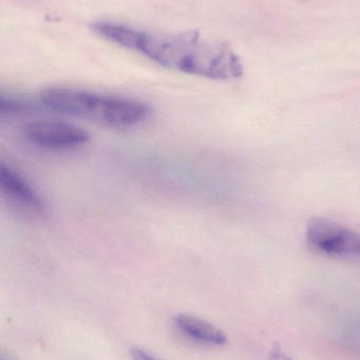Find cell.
I'll list each match as a JSON object with an SVG mask.
<instances>
[{
  "mask_svg": "<svg viewBox=\"0 0 360 360\" xmlns=\"http://www.w3.org/2000/svg\"><path fill=\"white\" fill-rule=\"evenodd\" d=\"M90 27L103 39L139 53L167 69L213 80L243 75L242 63L230 48L203 40L196 31L149 33L106 21L91 23Z\"/></svg>",
  "mask_w": 360,
  "mask_h": 360,
  "instance_id": "obj_1",
  "label": "cell"
},
{
  "mask_svg": "<svg viewBox=\"0 0 360 360\" xmlns=\"http://www.w3.org/2000/svg\"><path fill=\"white\" fill-rule=\"evenodd\" d=\"M40 101L57 113L92 120L111 128L137 126L151 114L150 105L137 99L80 89H46L40 94Z\"/></svg>",
  "mask_w": 360,
  "mask_h": 360,
  "instance_id": "obj_2",
  "label": "cell"
},
{
  "mask_svg": "<svg viewBox=\"0 0 360 360\" xmlns=\"http://www.w3.org/2000/svg\"><path fill=\"white\" fill-rule=\"evenodd\" d=\"M306 240L315 253L325 257L360 262V233L325 218H313Z\"/></svg>",
  "mask_w": 360,
  "mask_h": 360,
  "instance_id": "obj_3",
  "label": "cell"
},
{
  "mask_svg": "<svg viewBox=\"0 0 360 360\" xmlns=\"http://www.w3.org/2000/svg\"><path fill=\"white\" fill-rule=\"evenodd\" d=\"M23 132L30 143L50 150L75 149L86 145L90 139L84 129L52 120L31 122L23 128Z\"/></svg>",
  "mask_w": 360,
  "mask_h": 360,
  "instance_id": "obj_4",
  "label": "cell"
},
{
  "mask_svg": "<svg viewBox=\"0 0 360 360\" xmlns=\"http://www.w3.org/2000/svg\"><path fill=\"white\" fill-rule=\"evenodd\" d=\"M0 190L13 205L32 214L40 215L44 207L42 199L32 186L11 167L0 164Z\"/></svg>",
  "mask_w": 360,
  "mask_h": 360,
  "instance_id": "obj_5",
  "label": "cell"
},
{
  "mask_svg": "<svg viewBox=\"0 0 360 360\" xmlns=\"http://www.w3.org/2000/svg\"><path fill=\"white\" fill-rule=\"evenodd\" d=\"M175 321L182 333L201 344L224 346L228 342V338L221 330L198 317L180 314L175 317Z\"/></svg>",
  "mask_w": 360,
  "mask_h": 360,
  "instance_id": "obj_6",
  "label": "cell"
},
{
  "mask_svg": "<svg viewBox=\"0 0 360 360\" xmlns=\"http://www.w3.org/2000/svg\"><path fill=\"white\" fill-rule=\"evenodd\" d=\"M33 108L30 103H23L18 99L0 98V114L1 115H18V114L27 113Z\"/></svg>",
  "mask_w": 360,
  "mask_h": 360,
  "instance_id": "obj_7",
  "label": "cell"
},
{
  "mask_svg": "<svg viewBox=\"0 0 360 360\" xmlns=\"http://www.w3.org/2000/svg\"><path fill=\"white\" fill-rule=\"evenodd\" d=\"M131 357L133 360H162L154 356V355L150 354L143 349L137 348V347H133L130 350Z\"/></svg>",
  "mask_w": 360,
  "mask_h": 360,
  "instance_id": "obj_8",
  "label": "cell"
},
{
  "mask_svg": "<svg viewBox=\"0 0 360 360\" xmlns=\"http://www.w3.org/2000/svg\"><path fill=\"white\" fill-rule=\"evenodd\" d=\"M268 359L270 360H293L287 353L283 351L281 348L280 345L274 344L273 345L272 349H271L270 354H268Z\"/></svg>",
  "mask_w": 360,
  "mask_h": 360,
  "instance_id": "obj_9",
  "label": "cell"
}]
</instances>
